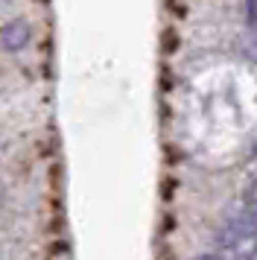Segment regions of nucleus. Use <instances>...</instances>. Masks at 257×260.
I'll return each instance as SVG.
<instances>
[{"mask_svg":"<svg viewBox=\"0 0 257 260\" xmlns=\"http://www.w3.org/2000/svg\"><path fill=\"white\" fill-rule=\"evenodd\" d=\"M231 260H257V240H251L248 246L237 248V251H231Z\"/></svg>","mask_w":257,"mask_h":260,"instance_id":"4","label":"nucleus"},{"mask_svg":"<svg viewBox=\"0 0 257 260\" xmlns=\"http://www.w3.org/2000/svg\"><path fill=\"white\" fill-rule=\"evenodd\" d=\"M251 240H257V211H240L219 228L216 246L228 248V251H237V248L248 246Z\"/></svg>","mask_w":257,"mask_h":260,"instance_id":"1","label":"nucleus"},{"mask_svg":"<svg viewBox=\"0 0 257 260\" xmlns=\"http://www.w3.org/2000/svg\"><path fill=\"white\" fill-rule=\"evenodd\" d=\"M196 260H222V257H216V254H205V257H196Z\"/></svg>","mask_w":257,"mask_h":260,"instance_id":"5","label":"nucleus"},{"mask_svg":"<svg viewBox=\"0 0 257 260\" xmlns=\"http://www.w3.org/2000/svg\"><path fill=\"white\" fill-rule=\"evenodd\" d=\"M248 12H251V18L257 15V6H248Z\"/></svg>","mask_w":257,"mask_h":260,"instance_id":"6","label":"nucleus"},{"mask_svg":"<svg viewBox=\"0 0 257 260\" xmlns=\"http://www.w3.org/2000/svg\"><path fill=\"white\" fill-rule=\"evenodd\" d=\"M29 41H33V29H29V24L23 18H15L9 24H3V29H0V44L9 53H18V50L29 47Z\"/></svg>","mask_w":257,"mask_h":260,"instance_id":"2","label":"nucleus"},{"mask_svg":"<svg viewBox=\"0 0 257 260\" xmlns=\"http://www.w3.org/2000/svg\"><path fill=\"white\" fill-rule=\"evenodd\" d=\"M243 202H245V211H257V170H254V176L248 178V184H245Z\"/></svg>","mask_w":257,"mask_h":260,"instance_id":"3","label":"nucleus"}]
</instances>
